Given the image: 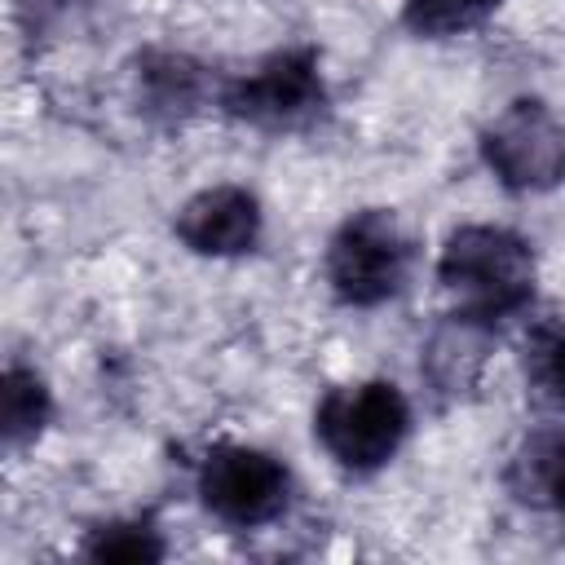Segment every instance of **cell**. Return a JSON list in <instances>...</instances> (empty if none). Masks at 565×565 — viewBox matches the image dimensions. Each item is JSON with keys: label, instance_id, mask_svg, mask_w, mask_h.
<instances>
[{"label": "cell", "instance_id": "obj_9", "mask_svg": "<svg viewBox=\"0 0 565 565\" xmlns=\"http://www.w3.org/2000/svg\"><path fill=\"white\" fill-rule=\"evenodd\" d=\"M561 472H565V433L556 419H543L508 455L503 486L521 508L556 512L561 508Z\"/></svg>", "mask_w": 565, "mask_h": 565}, {"label": "cell", "instance_id": "obj_7", "mask_svg": "<svg viewBox=\"0 0 565 565\" xmlns=\"http://www.w3.org/2000/svg\"><path fill=\"white\" fill-rule=\"evenodd\" d=\"M172 234L194 256L234 260V256H247V252L260 247V238H265V207H260L256 190L221 181V185H207V190L190 194L177 207Z\"/></svg>", "mask_w": 565, "mask_h": 565}, {"label": "cell", "instance_id": "obj_12", "mask_svg": "<svg viewBox=\"0 0 565 565\" xmlns=\"http://www.w3.org/2000/svg\"><path fill=\"white\" fill-rule=\"evenodd\" d=\"M79 552L88 561H124V565H150L168 556L163 530L150 516H115L84 534Z\"/></svg>", "mask_w": 565, "mask_h": 565}, {"label": "cell", "instance_id": "obj_2", "mask_svg": "<svg viewBox=\"0 0 565 565\" xmlns=\"http://www.w3.org/2000/svg\"><path fill=\"white\" fill-rule=\"evenodd\" d=\"M411 274H415V238L406 234L393 207H358L327 238L322 278L331 300L344 309H380L397 300Z\"/></svg>", "mask_w": 565, "mask_h": 565}, {"label": "cell", "instance_id": "obj_10", "mask_svg": "<svg viewBox=\"0 0 565 565\" xmlns=\"http://www.w3.org/2000/svg\"><path fill=\"white\" fill-rule=\"evenodd\" d=\"M494 340V331L468 322V318H455L446 313V322L433 331L428 349H424V375L437 393H468L481 375V362H486V344Z\"/></svg>", "mask_w": 565, "mask_h": 565}, {"label": "cell", "instance_id": "obj_6", "mask_svg": "<svg viewBox=\"0 0 565 565\" xmlns=\"http://www.w3.org/2000/svg\"><path fill=\"white\" fill-rule=\"evenodd\" d=\"M481 163L512 194L556 190L565 172V128L543 97H512L481 128Z\"/></svg>", "mask_w": 565, "mask_h": 565}, {"label": "cell", "instance_id": "obj_1", "mask_svg": "<svg viewBox=\"0 0 565 565\" xmlns=\"http://www.w3.org/2000/svg\"><path fill=\"white\" fill-rule=\"evenodd\" d=\"M437 282L450 296V313L486 331H503L530 318L539 305V256L534 243L508 225H459L437 252Z\"/></svg>", "mask_w": 565, "mask_h": 565}, {"label": "cell", "instance_id": "obj_11", "mask_svg": "<svg viewBox=\"0 0 565 565\" xmlns=\"http://www.w3.org/2000/svg\"><path fill=\"white\" fill-rule=\"evenodd\" d=\"M49 419H53L49 384L22 362H4L0 366V455L31 446L49 428Z\"/></svg>", "mask_w": 565, "mask_h": 565}, {"label": "cell", "instance_id": "obj_4", "mask_svg": "<svg viewBox=\"0 0 565 565\" xmlns=\"http://www.w3.org/2000/svg\"><path fill=\"white\" fill-rule=\"evenodd\" d=\"M212 106L260 132H296L318 124L331 106L318 44H287L265 53L256 66L221 79Z\"/></svg>", "mask_w": 565, "mask_h": 565}, {"label": "cell", "instance_id": "obj_5", "mask_svg": "<svg viewBox=\"0 0 565 565\" xmlns=\"http://www.w3.org/2000/svg\"><path fill=\"white\" fill-rule=\"evenodd\" d=\"M194 494L212 521L230 530H260L291 508L296 477L274 450L247 441H216L194 468Z\"/></svg>", "mask_w": 565, "mask_h": 565}, {"label": "cell", "instance_id": "obj_8", "mask_svg": "<svg viewBox=\"0 0 565 565\" xmlns=\"http://www.w3.org/2000/svg\"><path fill=\"white\" fill-rule=\"evenodd\" d=\"M212 97H216V88L190 53H172V49L137 53V62H132V102L150 124H163V128L185 124Z\"/></svg>", "mask_w": 565, "mask_h": 565}, {"label": "cell", "instance_id": "obj_13", "mask_svg": "<svg viewBox=\"0 0 565 565\" xmlns=\"http://www.w3.org/2000/svg\"><path fill=\"white\" fill-rule=\"evenodd\" d=\"M521 371H525L530 397L556 411L561 406V318L556 313H530V327L521 340Z\"/></svg>", "mask_w": 565, "mask_h": 565}, {"label": "cell", "instance_id": "obj_14", "mask_svg": "<svg viewBox=\"0 0 565 565\" xmlns=\"http://www.w3.org/2000/svg\"><path fill=\"white\" fill-rule=\"evenodd\" d=\"M503 0H402V26L419 40H450L477 31Z\"/></svg>", "mask_w": 565, "mask_h": 565}, {"label": "cell", "instance_id": "obj_3", "mask_svg": "<svg viewBox=\"0 0 565 565\" xmlns=\"http://www.w3.org/2000/svg\"><path fill=\"white\" fill-rule=\"evenodd\" d=\"M415 424L411 397L393 380L335 384L313 406V441L353 477H371L397 459Z\"/></svg>", "mask_w": 565, "mask_h": 565}]
</instances>
